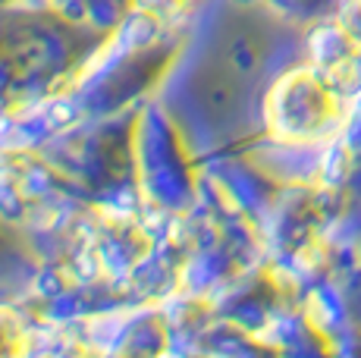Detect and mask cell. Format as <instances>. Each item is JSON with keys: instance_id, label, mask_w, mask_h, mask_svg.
Returning <instances> with one entry per match:
<instances>
[{"instance_id": "6da1fadb", "label": "cell", "mask_w": 361, "mask_h": 358, "mask_svg": "<svg viewBox=\"0 0 361 358\" xmlns=\"http://www.w3.org/2000/svg\"><path fill=\"white\" fill-rule=\"evenodd\" d=\"M233 63L239 66V70H248V66L258 63V47L248 44V41H239V44L233 47Z\"/></svg>"}]
</instances>
